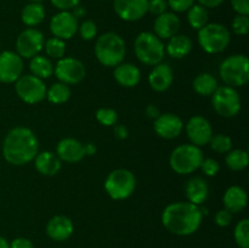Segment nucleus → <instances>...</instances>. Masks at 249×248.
<instances>
[{
	"instance_id": "f257e3e1",
	"label": "nucleus",
	"mask_w": 249,
	"mask_h": 248,
	"mask_svg": "<svg viewBox=\"0 0 249 248\" xmlns=\"http://www.w3.org/2000/svg\"><path fill=\"white\" fill-rule=\"evenodd\" d=\"M39 143L36 134L26 126L12 128L2 142V156L12 165H23L32 162L38 155Z\"/></svg>"
},
{
	"instance_id": "f03ea898",
	"label": "nucleus",
	"mask_w": 249,
	"mask_h": 248,
	"mask_svg": "<svg viewBox=\"0 0 249 248\" xmlns=\"http://www.w3.org/2000/svg\"><path fill=\"white\" fill-rule=\"evenodd\" d=\"M203 220L199 206L190 202L168 204L162 213V224L169 232L178 236H189L196 232Z\"/></svg>"
},
{
	"instance_id": "7ed1b4c3",
	"label": "nucleus",
	"mask_w": 249,
	"mask_h": 248,
	"mask_svg": "<svg viewBox=\"0 0 249 248\" xmlns=\"http://www.w3.org/2000/svg\"><path fill=\"white\" fill-rule=\"evenodd\" d=\"M95 56L101 65L116 67L125 57V43L123 38L113 32H107L97 38L95 44Z\"/></svg>"
},
{
	"instance_id": "20e7f679",
	"label": "nucleus",
	"mask_w": 249,
	"mask_h": 248,
	"mask_svg": "<svg viewBox=\"0 0 249 248\" xmlns=\"http://www.w3.org/2000/svg\"><path fill=\"white\" fill-rule=\"evenodd\" d=\"M134 50L139 61L147 66L158 65L165 55V46L163 45L162 39L151 32H142L136 36Z\"/></svg>"
},
{
	"instance_id": "39448f33",
	"label": "nucleus",
	"mask_w": 249,
	"mask_h": 248,
	"mask_svg": "<svg viewBox=\"0 0 249 248\" xmlns=\"http://www.w3.org/2000/svg\"><path fill=\"white\" fill-rule=\"evenodd\" d=\"M203 152L201 147L192 143H185L175 148L170 155V167L180 175H187L194 173L201 167L203 160Z\"/></svg>"
},
{
	"instance_id": "423d86ee",
	"label": "nucleus",
	"mask_w": 249,
	"mask_h": 248,
	"mask_svg": "<svg viewBox=\"0 0 249 248\" xmlns=\"http://www.w3.org/2000/svg\"><path fill=\"white\" fill-rule=\"evenodd\" d=\"M219 73L228 87H243L249 80V61L245 55H232L225 58L219 67Z\"/></svg>"
},
{
	"instance_id": "0eeeda50",
	"label": "nucleus",
	"mask_w": 249,
	"mask_h": 248,
	"mask_svg": "<svg viewBox=\"0 0 249 248\" xmlns=\"http://www.w3.org/2000/svg\"><path fill=\"white\" fill-rule=\"evenodd\" d=\"M230 41V31L224 24L207 23L198 29V43L208 53H221L228 48Z\"/></svg>"
},
{
	"instance_id": "6e6552de",
	"label": "nucleus",
	"mask_w": 249,
	"mask_h": 248,
	"mask_svg": "<svg viewBox=\"0 0 249 248\" xmlns=\"http://www.w3.org/2000/svg\"><path fill=\"white\" fill-rule=\"evenodd\" d=\"M136 186L135 175L128 169L119 168L107 175L105 181V190L111 198L125 199L133 195Z\"/></svg>"
},
{
	"instance_id": "1a4fd4ad",
	"label": "nucleus",
	"mask_w": 249,
	"mask_h": 248,
	"mask_svg": "<svg viewBox=\"0 0 249 248\" xmlns=\"http://www.w3.org/2000/svg\"><path fill=\"white\" fill-rule=\"evenodd\" d=\"M15 91L17 96L26 104L34 105L43 101L46 97V85L43 79L33 74L21 75L16 80Z\"/></svg>"
},
{
	"instance_id": "9d476101",
	"label": "nucleus",
	"mask_w": 249,
	"mask_h": 248,
	"mask_svg": "<svg viewBox=\"0 0 249 248\" xmlns=\"http://www.w3.org/2000/svg\"><path fill=\"white\" fill-rule=\"evenodd\" d=\"M212 105L218 114L231 118L241 111V99L235 88L219 87L212 95Z\"/></svg>"
},
{
	"instance_id": "9b49d317",
	"label": "nucleus",
	"mask_w": 249,
	"mask_h": 248,
	"mask_svg": "<svg viewBox=\"0 0 249 248\" xmlns=\"http://www.w3.org/2000/svg\"><path fill=\"white\" fill-rule=\"evenodd\" d=\"M53 73L61 83L74 85L82 82L87 74L84 63L74 57H62L53 67Z\"/></svg>"
},
{
	"instance_id": "f8f14e48",
	"label": "nucleus",
	"mask_w": 249,
	"mask_h": 248,
	"mask_svg": "<svg viewBox=\"0 0 249 248\" xmlns=\"http://www.w3.org/2000/svg\"><path fill=\"white\" fill-rule=\"evenodd\" d=\"M44 35L36 28H26L16 39V53L22 58H32L39 55L44 48Z\"/></svg>"
},
{
	"instance_id": "ddd939ff",
	"label": "nucleus",
	"mask_w": 249,
	"mask_h": 248,
	"mask_svg": "<svg viewBox=\"0 0 249 248\" xmlns=\"http://www.w3.org/2000/svg\"><path fill=\"white\" fill-rule=\"evenodd\" d=\"M78 19L71 11H60L50 19V31L53 36L62 40L71 39L78 32Z\"/></svg>"
},
{
	"instance_id": "4468645a",
	"label": "nucleus",
	"mask_w": 249,
	"mask_h": 248,
	"mask_svg": "<svg viewBox=\"0 0 249 248\" xmlns=\"http://www.w3.org/2000/svg\"><path fill=\"white\" fill-rule=\"evenodd\" d=\"M114 12L126 22H135L148 12V0H114Z\"/></svg>"
},
{
	"instance_id": "2eb2a0df",
	"label": "nucleus",
	"mask_w": 249,
	"mask_h": 248,
	"mask_svg": "<svg viewBox=\"0 0 249 248\" xmlns=\"http://www.w3.org/2000/svg\"><path fill=\"white\" fill-rule=\"evenodd\" d=\"M23 61L18 53L14 51H4L0 53V82L15 83L22 75Z\"/></svg>"
},
{
	"instance_id": "dca6fc26",
	"label": "nucleus",
	"mask_w": 249,
	"mask_h": 248,
	"mask_svg": "<svg viewBox=\"0 0 249 248\" xmlns=\"http://www.w3.org/2000/svg\"><path fill=\"white\" fill-rule=\"evenodd\" d=\"M186 134L192 145L201 147L209 142L213 136V129L208 119L202 116H194L187 122Z\"/></svg>"
},
{
	"instance_id": "f3484780",
	"label": "nucleus",
	"mask_w": 249,
	"mask_h": 248,
	"mask_svg": "<svg viewBox=\"0 0 249 248\" xmlns=\"http://www.w3.org/2000/svg\"><path fill=\"white\" fill-rule=\"evenodd\" d=\"M184 123L181 119L174 113H160L158 118L155 119L153 129L156 134L163 139H175L181 134Z\"/></svg>"
},
{
	"instance_id": "a211bd4d",
	"label": "nucleus",
	"mask_w": 249,
	"mask_h": 248,
	"mask_svg": "<svg viewBox=\"0 0 249 248\" xmlns=\"http://www.w3.org/2000/svg\"><path fill=\"white\" fill-rule=\"evenodd\" d=\"M74 232L73 221L66 215H55L48 221L46 233L49 237L57 242L68 240Z\"/></svg>"
},
{
	"instance_id": "6ab92c4d",
	"label": "nucleus",
	"mask_w": 249,
	"mask_h": 248,
	"mask_svg": "<svg viewBox=\"0 0 249 248\" xmlns=\"http://www.w3.org/2000/svg\"><path fill=\"white\" fill-rule=\"evenodd\" d=\"M56 155L61 160L67 163H77L82 160L85 156L84 145L77 139L66 138L57 143Z\"/></svg>"
},
{
	"instance_id": "aec40b11",
	"label": "nucleus",
	"mask_w": 249,
	"mask_h": 248,
	"mask_svg": "<svg viewBox=\"0 0 249 248\" xmlns=\"http://www.w3.org/2000/svg\"><path fill=\"white\" fill-rule=\"evenodd\" d=\"M180 29V18L174 12L158 15L153 23V31L160 39H170Z\"/></svg>"
},
{
	"instance_id": "412c9836",
	"label": "nucleus",
	"mask_w": 249,
	"mask_h": 248,
	"mask_svg": "<svg viewBox=\"0 0 249 248\" xmlns=\"http://www.w3.org/2000/svg\"><path fill=\"white\" fill-rule=\"evenodd\" d=\"M174 80L172 68L167 63H158L148 74V83L155 91L163 92L169 89Z\"/></svg>"
},
{
	"instance_id": "4be33fe9",
	"label": "nucleus",
	"mask_w": 249,
	"mask_h": 248,
	"mask_svg": "<svg viewBox=\"0 0 249 248\" xmlns=\"http://www.w3.org/2000/svg\"><path fill=\"white\" fill-rule=\"evenodd\" d=\"M36 169L45 177H53L61 169V159L51 151H43L34 158Z\"/></svg>"
},
{
	"instance_id": "5701e85b",
	"label": "nucleus",
	"mask_w": 249,
	"mask_h": 248,
	"mask_svg": "<svg viewBox=\"0 0 249 248\" xmlns=\"http://www.w3.org/2000/svg\"><path fill=\"white\" fill-rule=\"evenodd\" d=\"M185 195H186L190 203L196 204V206H201V204L203 203V202H206V199L208 198V184H207V181L203 177H191V179L187 181L186 186H185Z\"/></svg>"
},
{
	"instance_id": "b1692460",
	"label": "nucleus",
	"mask_w": 249,
	"mask_h": 248,
	"mask_svg": "<svg viewBox=\"0 0 249 248\" xmlns=\"http://www.w3.org/2000/svg\"><path fill=\"white\" fill-rule=\"evenodd\" d=\"M247 194H246L245 190L242 187L233 185V186L229 187L224 194V207L231 214L240 213L247 206Z\"/></svg>"
},
{
	"instance_id": "393cba45",
	"label": "nucleus",
	"mask_w": 249,
	"mask_h": 248,
	"mask_svg": "<svg viewBox=\"0 0 249 248\" xmlns=\"http://www.w3.org/2000/svg\"><path fill=\"white\" fill-rule=\"evenodd\" d=\"M140 70L133 63H123L114 67V79L124 88H134L140 82Z\"/></svg>"
},
{
	"instance_id": "a878e982",
	"label": "nucleus",
	"mask_w": 249,
	"mask_h": 248,
	"mask_svg": "<svg viewBox=\"0 0 249 248\" xmlns=\"http://www.w3.org/2000/svg\"><path fill=\"white\" fill-rule=\"evenodd\" d=\"M192 50V40L185 34H175L169 39L165 51L174 58H182L189 55Z\"/></svg>"
},
{
	"instance_id": "bb28decb",
	"label": "nucleus",
	"mask_w": 249,
	"mask_h": 248,
	"mask_svg": "<svg viewBox=\"0 0 249 248\" xmlns=\"http://www.w3.org/2000/svg\"><path fill=\"white\" fill-rule=\"evenodd\" d=\"M45 18V7L41 2H29L22 9L21 19L29 28L38 26Z\"/></svg>"
},
{
	"instance_id": "cd10ccee",
	"label": "nucleus",
	"mask_w": 249,
	"mask_h": 248,
	"mask_svg": "<svg viewBox=\"0 0 249 248\" xmlns=\"http://www.w3.org/2000/svg\"><path fill=\"white\" fill-rule=\"evenodd\" d=\"M194 90L201 96H212L219 88L218 80L209 73H201L197 75L192 83Z\"/></svg>"
},
{
	"instance_id": "c85d7f7f",
	"label": "nucleus",
	"mask_w": 249,
	"mask_h": 248,
	"mask_svg": "<svg viewBox=\"0 0 249 248\" xmlns=\"http://www.w3.org/2000/svg\"><path fill=\"white\" fill-rule=\"evenodd\" d=\"M29 68H31L32 74L40 79H46L53 74V65L46 56L36 55L32 57Z\"/></svg>"
},
{
	"instance_id": "c756f323",
	"label": "nucleus",
	"mask_w": 249,
	"mask_h": 248,
	"mask_svg": "<svg viewBox=\"0 0 249 248\" xmlns=\"http://www.w3.org/2000/svg\"><path fill=\"white\" fill-rule=\"evenodd\" d=\"M187 21L194 29H201L208 23V9L199 4H194L187 10Z\"/></svg>"
},
{
	"instance_id": "7c9ffc66",
	"label": "nucleus",
	"mask_w": 249,
	"mask_h": 248,
	"mask_svg": "<svg viewBox=\"0 0 249 248\" xmlns=\"http://www.w3.org/2000/svg\"><path fill=\"white\" fill-rule=\"evenodd\" d=\"M71 89L65 83H55L49 89H46V99L53 105L65 104L70 100Z\"/></svg>"
},
{
	"instance_id": "2f4dec72",
	"label": "nucleus",
	"mask_w": 249,
	"mask_h": 248,
	"mask_svg": "<svg viewBox=\"0 0 249 248\" xmlns=\"http://www.w3.org/2000/svg\"><path fill=\"white\" fill-rule=\"evenodd\" d=\"M226 167L233 172H240L248 167L249 157L245 150H230L225 158Z\"/></svg>"
},
{
	"instance_id": "473e14b6",
	"label": "nucleus",
	"mask_w": 249,
	"mask_h": 248,
	"mask_svg": "<svg viewBox=\"0 0 249 248\" xmlns=\"http://www.w3.org/2000/svg\"><path fill=\"white\" fill-rule=\"evenodd\" d=\"M44 48H45V53L49 57L57 58V60L65 57L66 43L62 39L56 38V36L49 38L48 40L44 43Z\"/></svg>"
},
{
	"instance_id": "72a5a7b5",
	"label": "nucleus",
	"mask_w": 249,
	"mask_h": 248,
	"mask_svg": "<svg viewBox=\"0 0 249 248\" xmlns=\"http://www.w3.org/2000/svg\"><path fill=\"white\" fill-rule=\"evenodd\" d=\"M236 245L240 248H249V220L242 219L237 223L233 230Z\"/></svg>"
},
{
	"instance_id": "f704fd0d",
	"label": "nucleus",
	"mask_w": 249,
	"mask_h": 248,
	"mask_svg": "<svg viewBox=\"0 0 249 248\" xmlns=\"http://www.w3.org/2000/svg\"><path fill=\"white\" fill-rule=\"evenodd\" d=\"M208 143L211 145L212 150L218 153H228L232 147V140H231L230 136L225 135V134L213 135Z\"/></svg>"
},
{
	"instance_id": "c9c22d12",
	"label": "nucleus",
	"mask_w": 249,
	"mask_h": 248,
	"mask_svg": "<svg viewBox=\"0 0 249 248\" xmlns=\"http://www.w3.org/2000/svg\"><path fill=\"white\" fill-rule=\"evenodd\" d=\"M96 119L99 123L105 126H113L116 125L118 121V114L112 108H99L96 111Z\"/></svg>"
},
{
	"instance_id": "e433bc0d",
	"label": "nucleus",
	"mask_w": 249,
	"mask_h": 248,
	"mask_svg": "<svg viewBox=\"0 0 249 248\" xmlns=\"http://www.w3.org/2000/svg\"><path fill=\"white\" fill-rule=\"evenodd\" d=\"M78 31H79L82 39H84V40H92L97 34V26L91 19H85V21H83L78 26Z\"/></svg>"
},
{
	"instance_id": "4c0bfd02",
	"label": "nucleus",
	"mask_w": 249,
	"mask_h": 248,
	"mask_svg": "<svg viewBox=\"0 0 249 248\" xmlns=\"http://www.w3.org/2000/svg\"><path fill=\"white\" fill-rule=\"evenodd\" d=\"M232 31L237 35H247L249 32L248 15H236L232 21Z\"/></svg>"
},
{
	"instance_id": "58836bf2",
	"label": "nucleus",
	"mask_w": 249,
	"mask_h": 248,
	"mask_svg": "<svg viewBox=\"0 0 249 248\" xmlns=\"http://www.w3.org/2000/svg\"><path fill=\"white\" fill-rule=\"evenodd\" d=\"M199 168L208 177H215L220 169V165H219L218 160L214 159V158H203Z\"/></svg>"
},
{
	"instance_id": "ea45409f",
	"label": "nucleus",
	"mask_w": 249,
	"mask_h": 248,
	"mask_svg": "<svg viewBox=\"0 0 249 248\" xmlns=\"http://www.w3.org/2000/svg\"><path fill=\"white\" fill-rule=\"evenodd\" d=\"M196 0H167V4L174 12H186Z\"/></svg>"
},
{
	"instance_id": "a19ab883",
	"label": "nucleus",
	"mask_w": 249,
	"mask_h": 248,
	"mask_svg": "<svg viewBox=\"0 0 249 248\" xmlns=\"http://www.w3.org/2000/svg\"><path fill=\"white\" fill-rule=\"evenodd\" d=\"M167 0H148V12L156 15H162L167 12Z\"/></svg>"
},
{
	"instance_id": "79ce46f5",
	"label": "nucleus",
	"mask_w": 249,
	"mask_h": 248,
	"mask_svg": "<svg viewBox=\"0 0 249 248\" xmlns=\"http://www.w3.org/2000/svg\"><path fill=\"white\" fill-rule=\"evenodd\" d=\"M214 220H215V224L220 228H226L231 224L232 221V214L229 211H226L225 208L220 209V211L216 212L215 216H214Z\"/></svg>"
},
{
	"instance_id": "37998d69",
	"label": "nucleus",
	"mask_w": 249,
	"mask_h": 248,
	"mask_svg": "<svg viewBox=\"0 0 249 248\" xmlns=\"http://www.w3.org/2000/svg\"><path fill=\"white\" fill-rule=\"evenodd\" d=\"M50 1L60 11H71L80 4V0H50Z\"/></svg>"
},
{
	"instance_id": "c03bdc74",
	"label": "nucleus",
	"mask_w": 249,
	"mask_h": 248,
	"mask_svg": "<svg viewBox=\"0 0 249 248\" xmlns=\"http://www.w3.org/2000/svg\"><path fill=\"white\" fill-rule=\"evenodd\" d=\"M231 5L237 15H249V0H231Z\"/></svg>"
},
{
	"instance_id": "a18cd8bd",
	"label": "nucleus",
	"mask_w": 249,
	"mask_h": 248,
	"mask_svg": "<svg viewBox=\"0 0 249 248\" xmlns=\"http://www.w3.org/2000/svg\"><path fill=\"white\" fill-rule=\"evenodd\" d=\"M9 248H34L33 242L26 237H17L11 241Z\"/></svg>"
},
{
	"instance_id": "49530a36",
	"label": "nucleus",
	"mask_w": 249,
	"mask_h": 248,
	"mask_svg": "<svg viewBox=\"0 0 249 248\" xmlns=\"http://www.w3.org/2000/svg\"><path fill=\"white\" fill-rule=\"evenodd\" d=\"M128 128L123 124H118V125H114V135L119 140H124V139L128 138Z\"/></svg>"
},
{
	"instance_id": "de8ad7c7",
	"label": "nucleus",
	"mask_w": 249,
	"mask_h": 248,
	"mask_svg": "<svg viewBox=\"0 0 249 248\" xmlns=\"http://www.w3.org/2000/svg\"><path fill=\"white\" fill-rule=\"evenodd\" d=\"M197 1L206 9H215V7L220 6L223 4L224 0H197Z\"/></svg>"
},
{
	"instance_id": "09e8293b",
	"label": "nucleus",
	"mask_w": 249,
	"mask_h": 248,
	"mask_svg": "<svg viewBox=\"0 0 249 248\" xmlns=\"http://www.w3.org/2000/svg\"><path fill=\"white\" fill-rule=\"evenodd\" d=\"M160 108H158L157 106H155V105H150V106H147V108H146V116H147L148 118L156 119L160 117Z\"/></svg>"
},
{
	"instance_id": "8fccbe9b",
	"label": "nucleus",
	"mask_w": 249,
	"mask_h": 248,
	"mask_svg": "<svg viewBox=\"0 0 249 248\" xmlns=\"http://www.w3.org/2000/svg\"><path fill=\"white\" fill-rule=\"evenodd\" d=\"M72 14L74 15L75 18L78 19V18H80V17H84L85 14H87V11H85L84 7H82V6H79V5H78L77 7H74V9H73Z\"/></svg>"
},
{
	"instance_id": "3c124183",
	"label": "nucleus",
	"mask_w": 249,
	"mask_h": 248,
	"mask_svg": "<svg viewBox=\"0 0 249 248\" xmlns=\"http://www.w3.org/2000/svg\"><path fill=\"white\" fill-rule=\"evenodd\" d=\"M84 150H85V155H89V156L95 155V152H96V147H95L94 143H91V142L85 143Z\"/></svg>"
},
{
	"instance_id": "603ef678",
	"label": "nucleus",
	"mask_w": 249,
	"mask_h": 248,
	"mask_svg": "<svg viewBox=\"0 0 249 248\" xmlns=\"http://www.w3.org/2000/svg\"><path fill=\"white\" fill-rule=\"evenodd\" d=\"M10 243L7 242V240L2 236H0V248H9Z\"/></svg>"
},
{
	"instance_id": "864d4df0",
	"label": "nucleus",
	"mask_w": 249,
	"mask_h": 248,
	"mask_svg": "<svg viewBox=\"0 0 249 248\" xmlns=\"http://www.w3.org/2000/svg\"><path fill=\"white\" fill-rule=\"evenodd\" d=\"M29 1H32V2H40V1H43V0H29Z\"/></svg>"
}]
</instances>
